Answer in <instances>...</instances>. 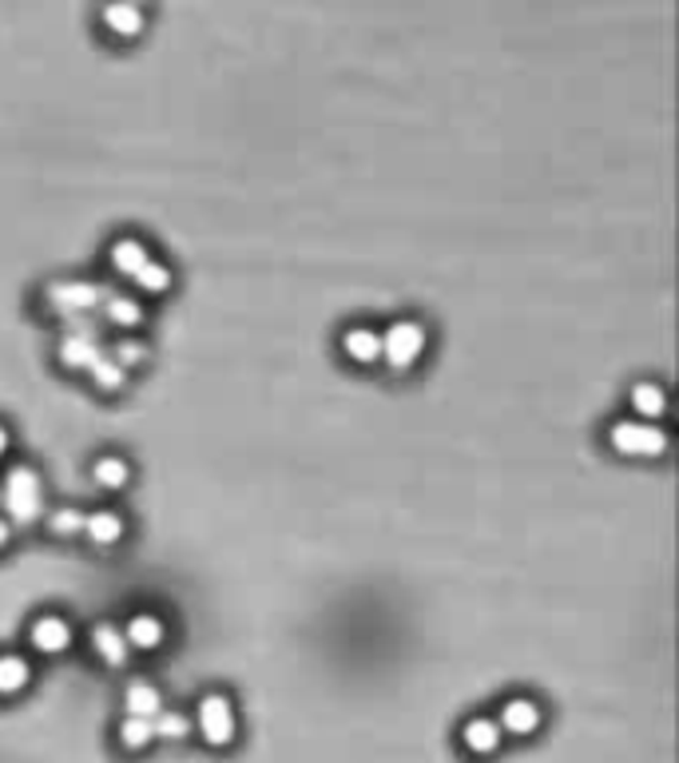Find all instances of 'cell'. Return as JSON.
I'll return each mask as SVG.
<instances>
[{"label":"cell","mask_w":679,"mask_h":763,"mask_svg":"<svg viewBox=\"0 0 679 763\" xmlns=\"http://www.w3.org/2000/svg\"><path fill=\"white\" fill-rule=\"evenodd\" d=\"M608 441L628 458H659L668 450V434L659 426H647V422H616L608 429Z\"/></svg>","instance_id":"obj_1"},{"label":"cell","mask_w":679,"mask_h":763,"mask_svg":"<svg viewBox=\"0 0 679 763\" xmlns=\"http://www.w3.org/2000/svg\"><path fill=\"white\" fill-rule=\"evenodd\" d=\"M115 299L112 287H100V283H52L48 287V302L56 307L60 314H84L92 307H108Z\"/></svg>","instance_id":"obj_2"},{"label":"cell","mask_w":679,"mask_h":763,"mask_svg":"<svg viewBox=\"0 0 679 763\" xmlns=\"http://www.w3.org/2000/svg\"><path fill=\"white\" fill-rule=\"evenodd\" d=\"M4 505L12 509V521H36V513H40V477H36V470H28V465H16L9 474V481H4Z\"/></svg>","instance_id":"obj_3"},{"label":"cell","mask_w":679,"mask_h":763,"mask_svg":"<svg viewBox=\"0 0 679 763\" xmlns=\"http://www.w3.org/2000/svg\"><path fill=\"white\" fill-rule=\"evenodd\" d=\"M422 350H426V330L417 323H393L390 330L381 335V359L390 362L393 371L414 366Z\"/></svg>","instance_id":"obj_4"},{"label":"cell","mask_w":679,"mask_h":763,"mask_svg":"<svg viewBox=\"0 0 679 763\" xmlns=\"http://www.w3.org/2000/svg\"><path fill=\"white\" fill-rule=\"evenodd\" d=\"M199 731L211 748H227L235 740V712H230L227 696H203L199 700Z\"/></svg>","instance_id":"obj_5"},{"label":"cell","mask_w":679,"mask_h":763,"mask_svg":"<svg viewBox=\"0 0 679 763\" xmlns=\"http://www.w3.org/2000/svg\"><path fill=\"white\" fill-rule=\"evenodd\" d=\"M496 728L508 731V736H532V731L541 728V708L532 704V700H508L501 720H496Z\"/></svg>","instance_id":"obj_6"},{"label":"cell","mask_w":679,"mask_h":763,"mask_svg":"<svg viewBox=\"0 0 679 763\" xmlns=\"http://www.w3.org/2000/svg\"><path fill=\"white\" fill-rule=\"evenodd\" d=\"M501 736H505V731L496 728V720H489V716H473L469 724H465V731H461V740H465V748H469L473 755H493L496 748H501Z\"/></svg>","instance_id":"obj_7"},{"label":"cell","mask_w":679,"mask_h":763,"mask_svg":"<svg viewBox=\"0 0 679 763\" xmlns=\"http://www.w3.org/2000/svg\"><path fill=\"white\" fill-rule=\"evenodd\" d=\"M72 645V628L60 616H40L33 625V648L36 652H64Z\"/></svg>","instance_id":"obj_8"},{"label":"cell","mask_w":679,"mask_h":763,"mask_svg":"<svg viewBox=\"0 0 679 763\" xmlns=\"http://www.w3.org/2000/svg\"><path fill=\"white\" fill-rule=\"evenodd\" d=\"M100 359H104V347H100V342H84V338H72V335L60 342V362H64L68 371H92Z\"/></svg>","instance_id":"obj_9"},{"label":"cell","mask_w":679,"mask_h":763,"mask_svg":"<svg viewBox=\"0 0 679 763\" xmlns=\"http://www.w3.org/2000/svg\"><path fill=\"white\" fill-rule=\"evenodd\" d=\"M342 347H345V354H350L354 362L381 359V335H374L369 326H354V330H345Z\"/></svg>","instance_id":"obj_10"},{"label":"cell","mask_w":679,"mask_h":763,"mask_svg":"<svg viewBox=\"0 0 679 763\" xmlns=\"http://www.w3.org/2000/svg\"><path fill=\"white\" fill-rule=\"evenodd\" d=\"M160 708H163V700L151 684H139V680L127 684V716L151 720V716H160Z\"/></svg>","instance_id":"obj_11"},{"label":"cell","mask_w":679,"mask_h":763,"mask_svg":"<svg viewBox=\"0 0 679 763\" xmlns=\"http://www.w3.org/2000/svg\"><path fill=\"white\" fill-rule=\"evenodd\" d=\"M124 640H127V645H136V648H160L163 621H160V616H148V613L131 616V625H127Z\"/></svg>","instance_id":"obj_12"},{"label":"cell","mask_w":679,"mask_h":763,"mask_svg":"<svg viewBox=\"0 0 679 763\" xmlns=\"http://www.w3.org/2000/svg\"><path fill=\"white\" fill-rule=\"evenodd\" d=\"M92 645H96V652L108 660V664H124V660H127V640H124V633H120V628L96 625Z\"/></svg>","instance_id":"obj_13"},{"label":"cell","mask_w":679,"mask_h":763,"mask_svg":"<svg viewBox=\"0 0 679 763\" xmlns=\"http://www.w3.org/2000/svg\"><path fill=\"white\" fill-rule=\"evenodd\" d=\"M104 24L120 36H136V33H143V12H139L136 4H108Z\"/></svg>","instance_id":"obj_14"},{"label":"cell","mask_w":679,"mask_h":763,"mask_svg":"<svg viewBox=\"0 0 679 763\" xmlns=\"http://www.w3.org/2000/svg\"><path fill=\"white\" fill-rule=\"evenodd\" d=\"M112 263L120 275H136L139 266L151 263L148 259V247L139 243V239H120V243L112 247Z\"/></svg>","instance_id":"obj_15"},{"label":"cell","mask_w":679,"mask_h":763,"mask_svg":"<svg viewBox=\"0 0 679 763\" xmlns=\"http://www.w3.org/2000/svg\"><path fill=\"white\" fill-rule=\"evenodd\" d=\"M84 529H88V537H92L96 545H115L120 533H124V521L115 517V513H108V509H100L92 517H84Z\"/></svg>","instance_id":"obj_16"},{"label":"cell","mask_w":679,"mask_h":763,"mask_svg":"<svg viewBox=\"0 0 679 763\" xmlns=\"http://www.w3.org/2000/svg\"><path fill=\"white\" fill-rule=\"evenodd\" d=\"M151 740H155V728H151V720L127 716L124 724H120V743H124L127 752H143Z\"/></svg>","instance_id":"obj_17"},{"label":"cell","mask_w":679,"mask_h":763,"mask_svg":"<svg viewBox=\"0 0 679 763\" xmlns=\"http://www.w3.org/2000/svg\"><path fill=\"white\" fill-rule=\"evenodd\" d=\"M28 684V664L21 656H0V692L12 696Z\"/></svg>","instance_id":"obj_18"},{"label":"cell","mask_w":679,"mask_h":763,"mask_svg":"<svg viewBox=\"0 0 679 763\" xmlns=\"http://www.w3.org/2000/svg\"><path fill=\"white\" fill-rule=\"evenodd\" d=\"M632 405H636V414H647V417L664 414V390H659L656 382H640L632 390Z\"/></svg>","instance_id":"obj_19"},{"label":"cell","mask_w":679,"mask_h":763,"mask_svg":"<svg viewBox=\"0 0 679 763\" xmlns=\"http://www.w3.org/2000/svg\"><path fill=\"white\" fill-rule=\"evenodd\" d=\"M96 481L108 489H120L127 481V462H120V458H100V462H96Z\"/></svg>","instance_id":"obj_20"},{"label":"cell","mask_w":679,"mask_h":763,"mask_svg":"<svg viewBox=\"0 0 679 763\" xmlns=\"http://www.w3.org/2000/svg\"><path fill=\"white\" fill-rule=\"evenodd\" d=\"M139 283L143 290H151V295H160V290H167V283H172V275H167V266H160V263H143L131 275Z\"/></svg>","instance_id":"obj_21"},{"label":"cell","mask_w":679,"mask_h":763,"mask_svg":"<svg viewBox=\"0 0 679 763\" xmlns=\"http://www.w3.org/2000/svg\"><path fill=\"white\" fill-rule=\"evenodd\" d=\"M108 318L120 326H136V323H143V311H139V302L120 299V295H115V299L108 302Z\"/></svg>","instance_id":"obj_22"},{"label":"cell","mask_w":679,"mask_h":763,"mask_svg":"<svg viewBox=\"0 0 679 763\" xmlns=\"http://www.w3.org/2000/svg\"><path fill=\"white\" fill-rule=\"evenodd\" d=\"M151 728H155V736H163V740H184L187 731H191V724H187V716H179V712H163Z\"/></svg>","instance_id":"obj_23"},{"label":"cell","mask_w":679,"mask_h":763,"mask_svg":"<svg viewBox=\"0 0 679 763\" xmlns=\"http://www.w3.org/2000/svg\"><path fill=\"white\" fill-rule=\"evenodd\" d=\"M92 378H96V386H100V390H120V386H124V371H120L115 362H108V359L96 362Z\"/></svg>","instance_id":"obj_24"},{"label":"cell","mask_w":679,"mask_h":763,"mask_svg":"<svg viewBox=\"0 0 679 763\" xmlns=\"http://www.w3.org/2000/svg\"><path fill=\"white\" fill-rule=\"evenodd\" d=\"M115 366H120V371H124V366H136V362H143L148 359V347H143V342H131V338H124V342H120V347H115Z\"/></svg>","instance_id":"obj_25"},{"label":"cell","mask_w":679,"mask_h":763,"mask_svg":"<svg viewBox=\"0 0 679 763\" xmlns=\"http://www.w3.org/2000/svg\"><path fill=\"white\" fill-rule=\"evenodd\" d=\"M80 529H84L80 509H60V513H52V533H80Z\"/></svg>","instance_id":"obj_26"},{"label":"cell","mask_w":679,"mask_h":763,"mask_svg":"<svg viewBox=\"0 0 679 763\" xmlns=\"http://www.w3.org/2000/svg\"><path fill=\"white\" fill-rule=\"evenodd\" d=\"M9 541V525H4V521H0V545Z\"/></svg>","instance_id":"obj_27"},{"label":"cell","mask_w":679,"mask_h":763,"mask_svg":"<svg viewBox=\"0 0 679 763\" xmlns=\"http://www.w3.org/2000/svg\"><path fill=\"white\" fill-rule=\"evenodd\" d=\"M4 446H9V434H4V426H0V453H4Z\"/></svg>","instance_id":"obj_28"}]
</instances>
